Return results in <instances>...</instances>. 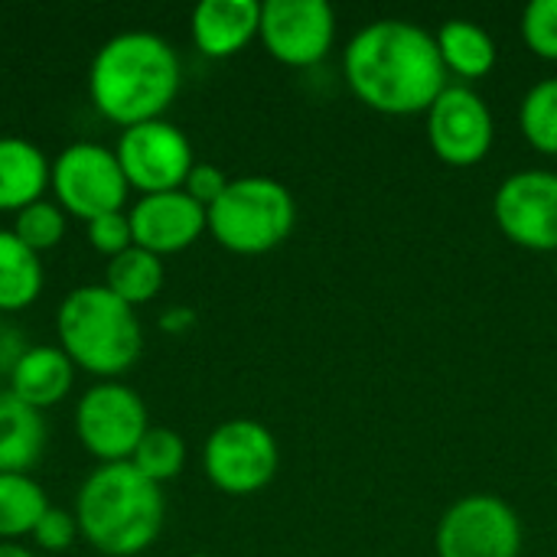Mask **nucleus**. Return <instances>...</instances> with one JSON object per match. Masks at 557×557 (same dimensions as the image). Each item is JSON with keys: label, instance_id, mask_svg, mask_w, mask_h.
Here are the masks:
<instances>
[{"label": "nucleus", "instance_id": "obj_19", "mask_svg": "<svg viewBox=\"0 0 557 557\" xmlns=\"http://www.w3.org/2000/svg\"><path fill=\"white\" fill-rule=\"evenodd\" d=\"M434 39H437V52L444 59L447 75H460L473 82L496 69V59H499L496 39L490 36V29H483L473 20H447L441 23Z\"/></svg>", "mask_w": 557, "mask_h": 557}, {"label": "nucleus", "instance_id": "obj_23", "mask_svg": "<svg viewBox=\"0 0 557 557\" xmlns=\"http://www.w3.org/2000/svg\"><path fill=\"white\" fill-rule=\"evenodd\" d=\"M131 467L137 473H144L150 483L163 486L170 480H176L186 467V441L183 434H176L173 428H153L140 437L134 457H131Z\"/></svg>", "mask_w": 557, "mask_h": 557}, {"label": "nucleus", "instance_id": "obj_17", "mask_svg": "<svg viewBox=\"0 0 557 557\" xmlns=\"http://www.w3.org/2000/svg\"><path fill=\"white\" fill-rule=\"evenodd\" d=\"M46 444L49 424L42 411L0 388V473H29L42 460Z\"/></svg>", "mask_w": 557, "mask_h": 557}, {"label": "nucleus", "instance_id": "obj_26", "mask_svg": "<svg viewBox=\"0 0 557 557\" xmlns=\"http://www.w3.org/2000/svg\"><path fill=\"white\" fill-rule=\"evenodd\" d=\"M519 29L535 55L557 62V0H532L522 10Z\"/></svg>", "mask_w": 557, "mask_h": 557}, {"label": "nucleus", "instance_id": "obj_18", "mask_svg": "<svg viewBox=\"0 0 557 557\" xmlns=\"http://www.w3.org/2000/svg\"><path fill=\"white\" fill-rule=\"evenodd\" d=\"M52 163L26 137H0V212H20L29 202L42 199L49 186Z\"/></svg>", "mask_w": 557, "mask_h": 557}, {"label": "nucleus", "instance_id": "obj_21", "mask_svg": "<svg viewBox=\"0 0 557 557\" xmlns=\"http://www.w3.org/2000/svg\"><path fill=\"white\" fill-rule=\"evenodd\" d=\"M163 277H166L163 258L137 248V245H131L127 251L111 258L108 268H104V287L114 297H121L124 304H131V307L150 304L160 294Z\"/></svg>", "mask_w": 557, "mask_h": 557}, {"label": "nucleus", "instance_id": "obj_1", "mask_svg": "<svg viewBox=\"0 0 557 557\" xmlns=\"http://www.w3.org/2000/svg\"><path fill=\"white\" fill-rule=\"evenodd\" d=\"M343 72L352 95L388 117L428 114L450 85L434 33L411 20H372L343 52Z\"/></svg>", "mask_w": 557, "mask_h": 557}, {"label": "nucleus", "instance_id": "obj_8", "mask_svg": "<svg viewBox=\"0 0 557 557\" xmlns=\"http://www.w3.org/2000/svg\"><path fill=\"white\" fill-rule=\"evenodd\" d=\"M147 431V405L124 382H98L75 405V434L98 463H131Z\"/></svg>", "mask_w": 557, "mask_h": 557}, {"label": "nucleus", "instance_id": "obj_32", "mask_svg": "<svg viewBox=\"0 0 557 557\" xmlns=\"http://www.w3.org/2000/svg\"><path fill=\"white\" fill-rule=\"evenodd\" d=\"M0 557H39L36 552L16 545V542H0Z\"/></svg>", "mask_w": 557, "mask_h": 557}, {"label": "nucleus", "instance_id": "obj_24", "mask_svg": "<svg viewBox=\"0 0 557 557\" xmlns=\"http://www.w3.org/2000/svg\"><path fill=\"white\" fill-rule=\"evenodd\" d=\"M519 131L539 150L557 157V78L535 82L519 104Z\"/></svg>", "mask_w": 557, "mask_h": 557}, {"label": "nucleus", "instance_id": "obj_9", "mask_svg": "<svg viewBox=\"0 0 557 557\" xmlns=\"http://www.w3.org/2000/svg\"><path fill=\"white\" fill-rule=\"evenodd\" d=\"M437 557H519L522 519L493 493L460 496L437 522Z\"/></svg>", "mask_w": 557, "mask_h": 557}, {"label": "nucleus", "instance_id": "obj_11", "mask_svg": "<svg viewBox=\"0 0 557 557\" xmlns=\"http://www.w3.org/2000/svg\"><path fill=\"white\" fill-rule=\"evenodd\" d=\"M496 140V121L480 91L447 85L428 108V144L447 166L467 170L486 160Z\"/></svg>", "mask_w": 557, "mask_h": 557}, {"label": "nucleus", "instance_id": "obj_15", "mask_svg": "<svg viewBox=\"0 0 557 557\" xmlns=\"http://www.w3.org/2000/svg\"><path fill=\"white\" fill-rule=\"evenodd\" d=\"M261 29V3L258 0H202L189 16L193 42L209 59H232Z\"/></svg>", "mask_w": 557, "mask_h": 557}, {"label": "nucleus", "instance_id": "obj_6", "mask_svg": "<svg viewBox=\"0 0 557 557\" xmlns=\"http://www.w3.org/2000/svg\"><path fill=\"white\" fill-rule=\"evenodd\" d=\"M49 186L65 215L82 219L85 225L108 212H124L127 202V176L117 163V153L95 140L69 144L49 173Z\"/></svg>", "mask_w": 557, "mask_h": 557}, {"label": "nucleus", "instance_id": "obj_28", "mask_svg": "<svg viewBox=\"0 0 557 557\" xmlns=\"http://www.w3.org/2000/svg\"><path fill=\"white\" fill-rule=\"evenodd\" d=\"M36 542L39 552H49V555H62L75 545L78 539V522H75V512L69 509H59V506H49L46 516L39 519V525L33 529L29 535Z\"/></svg>", "mask_w": 557, "mask_h": 557}, {"label": "nucleus", "instance_id": "obj_34", "mask_svg": "<svg viewBox=\"0 0 557 557\" xmlns=\"http://www.w3.org/2000/svg\"><path fill=\"white\" fill-rule=\"evenodd\" d=\"M555 281H557V255H555Z\"/></svg>", "mask_w": 557, "mask_h": 557}, {"label": "nucleus", "instance_id": "obj_30", "mask_svg": "<svg viewBox=\"0 0 557 557\" xmlns=\"http://www.w3.org/2000/svg\"><path fill=\"white\" fill-rule=\"evenodd\" d=\"M23 349H26L23 333L13 330V326H7V323H0V372L10 375V369H13V362L23 356Z\"/></svg>", "mask_w": 557, "mask_h": 557}, {"label": "nucleus", "instance_id": "obj_27", "mask_svg": "<svg viewBox=\"0 0 557 557\" xmlns=\"http://www.w3.org/2000/svg\"><path fill=\"white\" fill-rule=\"evenodd\" d=\"M85 235H88V245L98 255H108V261L117 258L121 251H127L134 245V232H131L127 212H108V215L91 219L85 225Z\"/></svg>", "mask_w": 557, "mask_h": 557}, {"label": "nucleus", "instance_id": "obj_5", "mask_svg": "<svg viewBox=\"0 0 557 557\" xmlns=\"http://www.w3.org/2000/svg\"><path fill=\"white\" fill-rule=\"evenodd\" d=\"M209 235L232 255H268L297 225L294 193L274 176H238L206 209Z\"/></svg>", "mask_w": 557, "mask_h": 557}, {"label": "nucleus", "instance_id": "obj_3", "mask_svg": "<svg viewBox=\"0 0 557 557\" xmlns=\"http://www.w3.org/2000/svg\"><path fill=\"white\" fill-rule=\"evenodd\" d=\"M166 499L131 463H98L75 493L78 535L101 555H144L163 529Z\"/></svg>", "mask_w": 557, "mask_h": 557}, {"label": "nucleus", "instance_id": "obj_20", "mask_svg": "<svg viewBox=\"0 0 557 557\" xmlns=\"http://www.w3.org/2000/svg\"><path fill=\"white\" fill-rule=\"evenodd\" d=\"M46 268L33 248H26L10 228H0V310L16 313L36 304L42 294Z\"/></svg>", "mask_w": 557, "mask_h": 557}, {"label": "nucleus", "instance_id": "obj_31", "mask_svg": "<svg viewBox=\"0 0 557 557\" xmlns=\"http://www.w3.org/2000/svg\"><path fill=\"white\" fill-rule=\"evenodd\" d=\"M193 310H186V307H173V310H166L163 317H160V326L166 330V333H180V330H186V326H193Z\"/></svg>", "mask_w": 557, "mask_h": 557}, {"label": "nucleus", "instance_id": "obj_25", "mask_svg": "<svg viewBox=\"0 0 557 557\" xmlns=\"http://www.w3.org/2000/svg\"><path fill=\"white\" fill-rule=\"evenodd\" d=\"M65 228H69V215L59 209V202H55V199H52V202H49V199H36V202H29L26 209L16 212L10 232H13L26 248H33V251L39 255V251L55 248V245L62 242Z\"/></svg>", "mask_w": 557, "mask_h": 557}, {"label": "nucleus", "instance_id": "obj_2", "mask_svg": "<svg viewBox=\"0 0 557 557\" xmlns=\"http://www.w3.org/2000/svg\"><path fill=\"white\" fill-rule=\"evenodd\" d=\"M180 85V52L147 29L111 36L88 65V98L95 111L121 127L163 117L176 101Z\"/></svg>", "mask_w": 557, "mask_h": 557}, {"label": "nucleus", "instance_id": "obj_16", "mask_svg": "<svg viewBox=\"0 0 557 557\" xmlns=\"http://www.w3.org/2000/svg\"><path fill=\"white\" fill-rule=\"evenodd\" d=\"M75 385V362L62 346H26L7 375V388L36 411L55 408Z\"/></svg>", "mask_w": 557, "mask_h": 557}, {"label": "nucleus", "instance_id": "obj_29", "mask_svg": "<svg viewBox=\"0 0 557 557\" xmlns=\"http://www.w3.org/2000/svg\"><path fill=\"white\" fill-rule=\"evenodd\" d=\"M228 176L215 166V163H196L193 170H189V176H186V183H183V189L202 206V209H209V206H215L219 202V196L228 189Z\"/></svg>", "mask_w": 557, "mask_h": 557}, {"label": "nucleus", "instance_id": "obj_35", "mask_svg": "<svg viewBox=\"0 0 557 557\" xmlns=\"http://www.w3.org/2000/svg\"><path fill=\"white\" fill-rule=\"evenodd\" d=\"M555 460H557V447H555Z\"/></svg>", "mask_w": 557, "mask_h": 557}, {"label": "nucleus", "instance_id": "obj_7", "mask_svg": "<svg viewBox=\"0 0 557 557\" xmlns=\"http://www.w3.org/2000/svg\"><path fill=\"white\" fill-rule=\"evenodd\" d=\"M281 463V450L274 434L255 418H228L222 421L202 447V470L209 483L228 496H255L261 493Z\"/></svg>", "mask_w": 557, "mask_h": 557}, {"label": "nucleus", "instance_id": "obj_14", "mask_svg": "<svg viewBox=\"0 0 557 557\" xmlns=\"http://www.w3.org/2000/svg\"><path fill=\"white\" fill-rule=\"evenodd\" d=\"M127 219H131L134 245L157 258L186 251L202 238V232H209L206 209L186 189L140 196L127 209Z\"/></svg>", "mask_w": 557, "mask_h": 557}, {"label": "nucleus", "instance_id": "obj_4", "mask_svg": "<svg viewBox=\"0 0 557 557\" xmlns=\"http://www.w3.org/2000/svg\"><path fill=\"white\" fill-rule=\"evenodd\" d=\"M55 333L75 369H85L101 382H117L144 352L140 317L104 284H85L65 294L55 313Z\"/></svg>", "mask_w": 557, "mask_h": 557}, {"label": "nucleus", "instance_id": "obj_33", "mask_svg": "<svg viewBox=\"0 0 557 557\" xmlns=\"http://www.w3.org/2000/svg\"><path fill=\"white\" fill-rule=\"evenodd\" d=\"M189 557H215V555H189Z\"/></svg>", "mask_w": 557, "mask_h": 557}, {"label": "nucleus", "instance_id": "obj_12", "mask_svg": "<svg viewBox=\"0 0 557 557\" xmlns=\"http://www.w3.org/2000/svg\"><path fill=\"white\" fill-rule=\"evenodd\" d=\"M493 219L512 245L557 255L555 170H519L506 176L493 196Z\"/></svg>", "mask_w": 557, "mask_h": 557}, {"label": "nucleus", "instance_id": "obj_13", "mask_svg": "<svg viewBox=\"0 0 557 557\" xmlns=\"http://www.w3.org/2000/svg\"><path fill=\"white\" fill-rule=\"evenodd\" d=\"M258 39L281 65L310 69L333 49L336 13L326 0H268L261 3Z\"/></svg>", "mask_w": 557, "mask_h": 557}, {"label": "nucleus", "instance_id": "obj_22", "mask_svg": "<svg viewBox=\"0 0 557 557\" xmlns=\"http://www.w3.org/2000/svg\"><path fill=\"white\" fill-rule=\"evenodd\" d=\"M46 509L49 496L29 473H0V542L33 535Z\"/></svg>", "mask_w": 557, "mask_h": 557}, {"label": "nucleus", "instance_id": "obj_10", "mask_svg": "<svg viewBox=\"0 0 557 557\" xmlns=\"http://www.w3.org/2000/svg\"><path fill=\"white\" fill-rule=\"evenodd\" d=\"M114 153L127 176V186L140 189L144 196L183 189L189 170L196 166L189 137L166 117L124 127Z\"/></svg>", "mask_w": 557, "mask_h": 557}]
</instances>
